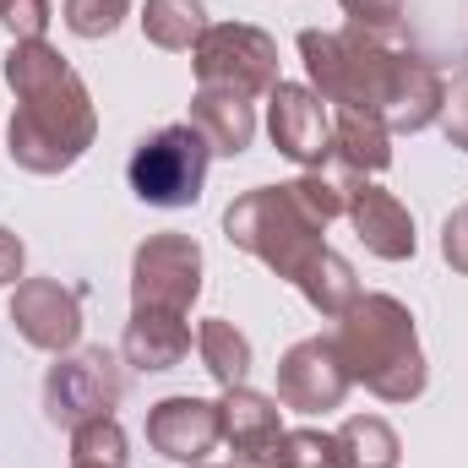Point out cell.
<instances>
[{
    "label": "cell",
    "mask_w": 468,
    "mask_h": 468,
    "mask_svg": "<svg viewBox=\"0 0 468 468\" xmlns=\"http://www.w3.org/2000/svg\"><path fill=\"white\" fill-rule=\"evenodd\" d=\"M300 60H305L311 88L322 93V104L370 110V115L387 120L392 136H414V131L441 120V104H447L441 71L425 55L387 44L381 33L305 27L300 33Z\"/></svg>",
    "instance_id": "6da1fadb"
},
{
    "label": "cell",
    "mask_w": 468,
    "mask_h": 468,
    "mask_svg": "<svg viewBox=\"0 0 468 468\" xmlns=\"http://www.w3.org/2000/svg\"><path fill=\"white\" fill-rule=\"evenodd\" d=\"M5 82L16 93V115L5 131V153L27 175H66L99 136V110L71 60L44 38H16L5 49Z\"/></svg>",
    "instance_id": "7a4b0ae2"
},
{
    "label": "cell",
    "mask_w": 468,
    "mask_h": 468,
    "mask_svg": "<svg viewBox=\"0 0 468 468\" xmlns=\"http://www.w3.org/2000/svg\"><path fill=\"white\" fill-rule=\"evenodd\" d=\"M344 218V186L327 180L322 169H305L289 186H256L234 197L224 213V234L245 256L267 261L283 283L300 289V278L322 261L327 250V224Z\"/></svg>",
    "instance_id": "3957f363"
},
{
    "label": "cell",
    "mask_w": 468,
    "mask_h": 468,
    "mask_svg": "<svg viewBox=\"0 0 468 468\" xmlns=\"http://www.w3.org/2000/svg\"><path fill=\"white\" fill-rule=\"evenodd\" d=\"M333 344L344 354L349 376L359 387H370L381 403H414L425 392V381H431L414 316L392 294H359L349 311L338 316Z\"/></svg>",
    "instance_id": "277c9868"
},
{
    "label": "cell",
    "mask_w": 468,
    "mask_h": 468,
    "mask_svg": "<svg viewBox=\"0 0 468 468\" xmlns=\"http://www.w3.org/2000/svg\"><path fill=\"white\" fill-rule=\"evenodd\" d=\"M207 164H213V147L186 120V125H164V131L142 136L131 164H125V180H131L136 202L180 213V207H197V197L207 186Z\"/></svg>",
    "instance_id": "5b68a950"
},
{
    "label": "cell",
    "mask_w": 468,
    "mask_h": 468,
    "mask_svg": "<svg viewBox=\"0 0 468 468\" xmlns=\"http://www.w3.org/2000/svg\"><path fill=\"white\" fill-rule=\"evenodd\" d=\"M197 66V88H218L239 99H267L283 77H278V38L250 27V22H213L202 33V44L191 49Z\"/></svg>",
    "instance_id": "8992f818"
},
{
    "label": "cell",
    "mask_w": 468,
    "mask_h": 468,
    "mask_svg": "<svg viewBox=\"0 0 468 468\" xmlns=\"http://www.w3.org/2000/svg\"><path fill=\"white\" fill-rule=\"evenodd\" d=\"M125 398V370L110 349H71L55 354L49 376H44V414L60 431H77L88 420L115 414Z\"/></svg>",
    "instance_id": "52a82bcc"
},
{
    "label": "cell",
    "mask_w": 468,
    "mask_h": 468,
    "mask_svg": "<svg viewBox=\"0 0 468 468\" xmlns=\"http://www.w3.org/2000/svg\"><path fill=\"white\" fill-rule=\"evenodd\" d=\"M202 294V245L191 234H147L131 256V311L191 316Z\"/></svg>",
    "instance_id": "ba28073f"
},
{
    "label": "cell",
    "mask_w": 468,
    "mask_h": 468,
    "mask_svg": "<svg viewBox=\"0 0 468 468\" xmlns=\"http://www.w3.org/2000/svg\"><path fill=\"white\" fill-rule=\"evenodd\" d=\"M354 376L333 338H300L294 349L278 359V403L294 414H327L344 409Z\"/></svg>",
    "instance_id": "9c48e42d"
},
{
    "label": "cell",
    "mask_w": 468,
    "mask_h": 468,
    "mask_svg": "<svg viewBox=\"0 0 468 468\" xmlns=\"http://www.w3.org/2000/svg\"><path fill=\"white\" fill-rule=\"evenodd\" d=\"M11 327L44 354H71L82 344V294L60 278H22L11 294Z\"/></svg>",
    "instance_id": "30bf717a"
},
{
    "label": "cell",
    "mask_w": 468,
    "mask_h": 468,
    "mask_svg": "<svg viewBox=\"0 0 468 468\" xmlns=\"http://www.w3.org/2000/svg\"><path fill=\"white\" fill-rule=\"evenodd\" d=\"M267 136L300 169H322L333 158V115H327L322 93L300 88V82H278L267 93Z\"/></svg>",
    "instance_id": "8fae6325"
},
{
    "label": "cell",
    "mask_w": 468,
    "mask_h": 468,
    "mask_svg": "<svg viewBox=\"0 0 468 468\" xmlns=\"http://www.w3.org/2000/svg\"><path fill=\"white\" fill-rule=\"evenodd\" d=\"M224 441V409L207 398H164L147 409V447L169 463H202Z\"/></svg>",
    "instance_id": "7c38bea8"
},
{
    "label": "cell",
    "mask_w": 468,
    "mask_h": 468,
    "mask_svg": "<svg viewBox=\"0 0 468 468\" xmlns=\"http://www.w3.org/2000/svg\"><path fill=\"white\" fill-rule=\"evenodd\" d=\"M338 186H344V218L359 229L365 250L381 256V261H409L414 245H420V239H414V218H409V207H403L392 191L370 186L365 175H344Z\"/></svg>",
    "instance_id": "4fadbf2b"
},
{
    "label": "cell",
    "mask_w": 468,
    "mask_h": 468,
    "mask_svg": "<svg viewBox=\"0 0 468 468\" xmlns=\"http://www.w3.org/2000/svg\"><path fill=\"white\" fill-rule=\"evenodd\" d=\"M218 409H224V441H229L234 463L261 468L267 452L278 447V436H283V420H278L283 409H278V398L250 392V387L239 381V387H224Z\"/></svg>",
    "instance_id": "5bb4252c"
},
{
    "label": "cell",
    "mask_w": 468,
    "mask_h": 468,
    "mask_svg": "<svg viewBox=\"0 0 468 468\" xmlns=\"http://www.w3.org/2000/svg\"><path fill=\"white\" fill-rule=\"evenodd\" d=\"M125 365L136 370H175L191 354V327L186 316H164V311H131L125 338H120Z\"/></svg>",
    "instance_id": "9a60e30c"
},
{
    "label": "cell",
    "mask_w": 468,
    "mask_h": 468,
    "mask_svg": "<svg viewBox=\"0 0 468 468\" xmlns=\"http://www.w3.org/2000/svg\"><path fill=\"white\" fill-rule=\"evenodd\" d=\"M191 125H197V131L207 136V147L224 153V158H239V153L256 142V110H250V99L218 93V88H197V99H191Z\"/></svg>",
    "instance_id": "2e32d148"
},
{
    "label": "cell",
    "mask_w": 468,
    "mask_h": 468,
    "mask_svg": "<svg viewBox=\"0 0 468 468\" xmlns=\"http://www.w3.org/2000/svg\"><path fill=\"white\" fill-rule=\"evenodd\" d=\"M333 158H344L349 175H381L392 164V131L370 110H338L333 115Z\"/></svg>",
    "instance_id": "e0dca14e"
},
{
    "label": "cell",
    "mask_w": 468,
    "mask_h": 468,
    "mask_svg": "<svg viewBox=\"0 0 468 468\" xmlns=\"http://www.w3.org/2000/svg\"><path fill=\"white\" fill-rule=\"evenodd\" d=\"M207 27H213V22H207V5H202V0H147V11H142L147 44H158V49H169V55L197 49Z\"/></svg>",
    "instance_id": "ac0fdd59"
},
{
    "label": "cell",
    "mask_w": 468,
    "mask_h": 468,
    "mask_svg": "<svg viewBox=\"0 0 468 468\" xmlns=\"http://www.w3.org/2000/svg\"><path fill=\"white\" fill-rule=\"evenodd\" d=\"M338 463L344 468H398L403 441L381 414H354L338 425Z\"/></svg>",
    "instance_id": "d6986e66"
},
{
    "label": "cell",
    "mask_w": 468,
    "mask_h": 468,
    "mask_svg": "<svg viewBox=\"0 0 468 468\" xmlns=\"http://www.w3.org/2000/svg\"><path fill=\"white\" fill-rule=\"evenodd\" d=\"M197 354H202V370L218 387H239L250 376V338L234 322H224V316H207L197 327Z\"/></svg>",
    "instance_id": "ffe728a7"
},
{
    "label": "cell",
    "mask_w": 468,
    "mask_h": 468,
    "mask_svg": "<svg viewBox=\"0 0 468 468\" xmlns=\"http://www.w3.org/2000/svg\"><path fill=\"white\" fill-rule=\"evenodd\" d=\"M300 294L311 300L316 316H333V322H338L354 300H359V278H354V267L338 250H322V261L300 278Z\"/></svg>",
    "instance_id": "44dd1931"
},
{
    "label": "cell",
    "mask_w": 468,
    "mask_h": 468,
    "mask_svg": "<svg viewBox=\"0 0 468 468\" xmlns=\"http://www.w3.org/2000/svg\"><path fill=\"white\" fill-rule=\"evenodd\" d=\"M261 468H344L338 463V436H327V431H283Z\"/></svg>",
    "instance_id": "7402d4cb"
},
{
    "label": "cell",
    "mask_w": 468,
    "mask_h": 468,
    "mask_svg": "<svg viewBox=\"0 0 468 468\" xmlns=\"http://www.w3.org/2000/svg\"><path fill=\"white\" fill-rule=\"evenodd\" d=\"M71 463H99V468H125V431L115 414L88 420L71 431Z\"/></svg>",
    "instance_id": "603a6c76"
},
{
    "label": "cell",
    "mask_w": 468,
    "mask_h": 468,
    "mask_svg": "<svg viewBox=\"0 0 468 468\" xmlns=\"http://www.w3.org/2000/svg\"><path fill=\"white\" fill-rule=\"evenodd\" d=\"M60 11H66V27L77 38H110L131 16V0H66Z\"/></svg>",
    "instance_id": "cb8c5ba5"
},
{
    "label": "cell",
    "mask_w": 468,
    "mask_h": 468,
    "mask_svg": "<svg viewBox=\"0 0 468 468\" xmlns=\"http://www.w3.org/2000/svg\"><path fill=\"white\" fill-rule=\"evenodd\" d=\"M344 5V16H349V27L359 33H392L398 22H403V0H338Z\"/></svg>",
    "instance_id": "d4e9b609"
},
{
    "label": "cell",
    "mask_w": 468,
    "mask_h": 468,
    "mask_svg": "<svg viewBox=\"0 0 468 468\" xmlns=\"http://www.w3.org/2000/svg\"><path fill=\"white\" fill-rule=\"evenodd\" d=\"M49 16V0H0V27H11L16 38H44Z\"/></svg>",
    "instance_id": "484cf974"
},
{
    "label": "cell",
    "mask_w": 468,
    "mask_h": 468,
    "mask_svg": "<svg viewBox=\"0 0 468 468\" xmlns=\"http://www.w3.org/2000/svg\"><path fill=\"white\" fill-rule=\"evenodd\" d=\"M441 136L468 153V77H458L452 88H447V104H441Z\"/></svg>",
    "instance_id": "4316f807"
},
{
    "label": "cell",
    "mask_w": 468,
    "mask_h": 468,
    "mask_svg": "<svg viewBox=\"0 0 468 468\" xmlns=\"http://www.w3.org/2000/svg\"><path fill=\"white\" fill-rule=\"evenodd\" d=\"M441 256H447V267L452 272H463L468 278V202L441 224Z\"/></svg>",
    "instance_id": "83f0119b"
},
{
    "label": "cell",
    "mask_w": 468,
    "mask_h": 468,
    "mask_svg": "<svg viewBox=\"0 0 468 468\" xmlns=\"http://www.w3.org/2000/svg\"><path fill=\"white\" fill-rule=\"evenodd\" d=\"M22 261H27V250H22V239L11 229H0V289H11V283H22Z\"/></svg>",
    "instance_id": "f1b7e54d"
},
{
    "label": "cell",
    "mask_w": 468,
    "mask_h": 468,
    "mask_svg": "<svg viewBox=\"0 0 468 468\" xmlns=\"http://www.w3.org/2000/svg\"><path fill=\"white\" fill-rule=\"evenodd\" d=\"M191 468H213V463H191ZM234 468H245V463H234Z\"/></svg>",
    "instance_id": "f546056e"
},
{
    "label": "cell",
    "mask_w": 468,
    "mask_h": 468,
    "mask_svg": "<svg viewBox=\"0 0 468 468\" xmlns=\"http://www.w3.org/2000/svg\"><path fill=\"white\" fill-rule=\"evenodd\" d=\"M71 468H99V463H71Z\"/></svg>",
    "instance_id": "4dcf8cb0"
}]
</instances>
